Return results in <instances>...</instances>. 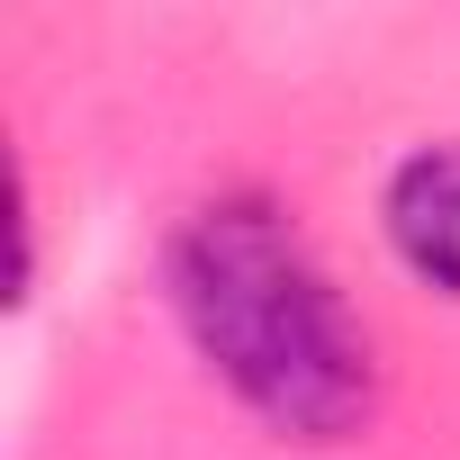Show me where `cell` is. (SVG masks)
Returning a JSON list of instances; mask_svg holds the SVG:
<instances>
[{"label": "cell", "instance_id": "1", "mask_svg": "<svg viewBox=\"0 0 460 460\" xmlns=\"http://www.w3.org/2000/svg\"><path fill=\"white\" fill-rule=\"evenodd\" d=\"M163 289L208 379H226L262 433L352 442L379 415V343L280 199H199L163 244Z\"/></svg>", "mask_w": 460, "mask_h": 460}, {"label": "cell", "instance_id": "2", "mask_svg": "<svg viewBox=\"0 0 460 460\" xmlns=\"http://www.w3.org/2000/svg\"><path fill=\"white\" fill-rule=\"evenodd\" d=\"M379 226H388L397 262H406L424 289L460 298V136H433V145H415V154L388 172Z\"/></svg>", "mask_w": 460, "mask_h": 460}]
</instances>
